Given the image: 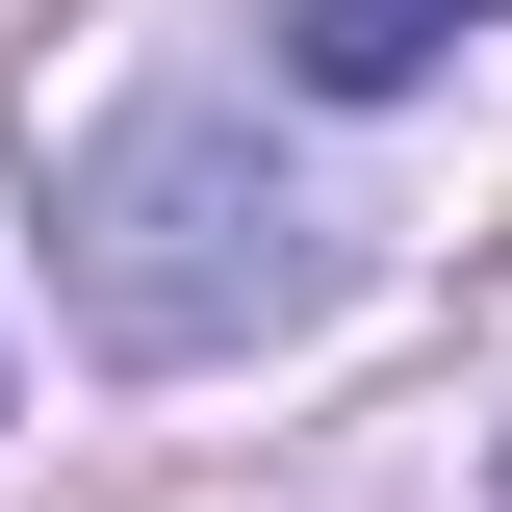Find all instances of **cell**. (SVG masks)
I'll use <instances>...</instances> for the list:
<instances>
[{"label": "cell", "instance_id": "6da1fadb", "mask_svg": "<svg viewBox=\"0 0 512 512\" xmlns=\"http://www.w3.org/2000/svg\"><path fill=\"white\" fill-rule=\"evenodd\" d=\"M77 333L103 359H256V333H308V282H333V231H308V180L256 154V103H128L103 154H77Z\"/></svg>", "mask_w": 512, "mask_h": 512}, {"label": "cell", "instance_id": "7a4b0ae2", "mask_svg": "<svg viewBox=\"0 0 512 512\" xmlns=\"http://www.w3.org/2000/svg\"><path fill=\"white\" fill-rule=\"evenodd\" d=\"M436 26L461 0H282V77L308 103H384V77H436Z\"/></svg>", "mask_w": 512, "mask_h": 512}]
</instances>
